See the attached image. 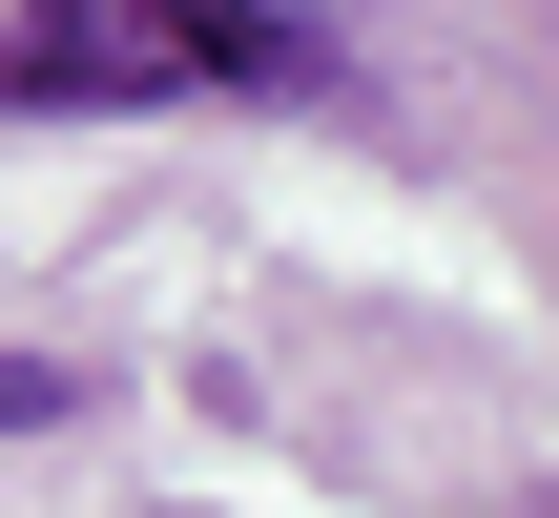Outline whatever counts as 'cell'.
<instances>
[{"label":"cell","mask_w":559,"mask_h":518,"mask_svg":"<svg viewBox=\"0 0 559 518\" xmlns=\"http://www.w3.org/2000/svg\"><path fill=\"white\" fill-rule=\"evenodd\" d=\"M41 415H83V374L62 353H0V436H41Z\"/></svg>","instance_id":"cell-2"},{"label":"cell","mask_w":559,"mask_h":518,"mask_svg":"<svg viewBox=\"0 0 559 518\" xmlns=\"http://www.w3.org/2000/svg\"><path fill=\"white\" fill-rule=\"evenodd\" d=\"M332 21L290 0H21L0 104H311Z\"/></svg>","instance_id":"cell-1"}]
</instances>
